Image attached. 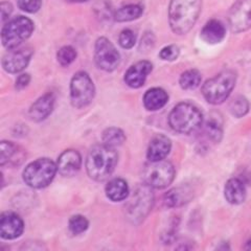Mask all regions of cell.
Returning <instances> with one entry per match:
<instances>
[{
    "instance_id": "obj_1",
    "label": "cell",
    "mask_w": 251,
    "mask_h": 251,
    "mask_svg": "<svg viewBox=\"0 0 251 251\" xmlns=\"http://www.w3.org/2000/svg\"><path fill=\"white\" fill-rule=\"evenodd\" d=\"M202 0H171L169 22L177 35H185L195 25L201 12Z\"/></svg>"
},
{
    "instance_id": "obj_2",
    "label": "cell",
    "mask_w": 251,
    "mask_h": 251,
    "mask_svg": "<svg viewBox=\"0 0 251 251\" xmlns=\"http://www.w3.org/2000/svg\"><path fill=\"white\" fill-rule=\"evenodd\" d=\"M119 161L115 148L105 144L94 146L86 159V170L91 179L104 181L111 176Z\"/></svg>"
},
{
    "instance_id": "obj_3",
    "label": "cell",
    "mask_w": 251,
    "mask_h": 251,
    "mask_svg": "<svg viewBox=\"0 0 251 251\" xmlns=\"http://www.w3.org/2000/svg\"><path fill=\"white\" fill-rule=\"evenodd\" d=\"M169 124L174 131L182 134H190L201 128L203 115L196 106L190 103H180L171 111Z\"/></svg>"
},
{
    "instance_id": "obj_4",
    "label": "cell",
    "mask_w": 251,
    "mask_h": 251,
    "mask_svg": "<svg viewBox=\"0 0 251 251\" xmlns=\"http://www.w3.org/2000/svg\"><path fill=\"white\" fill-rule=\"evenodd\" d=\"M237 82V75L232 70H223L216 76L209 78L202 87L203 97L209 104L219 105L230 96Z\"/></svg>"
},
{
    "instance_id": "obj_5",
    "label": "cell",
    "mask_w": 251,
    "mask_h": 251,
    "mask_svg": "<svg viewBox=\"0 0 251 251\" xmlns=\"http://www.w3.org/2000/svg\"><path fill=\"white\" fill-rule=\"evenodd\" d=\"M58 167L49 158H40L29 163L23 172V180L33 188H43L50 184L57 174Z\"/></svg>"
},
{
    "instance_id": "obj_6",
    "label": "cell",
    "mask_w": 251,
    "mask_h": 251,
    "mask_svg": "<svg viewBox=\"0 0 251 251\" xmlns=\"http://www.w3.org/2000/svg\"><path fill=\"white\" fill-rule=\"evenodd\" d=\"M34 31V23L27 17L18 16L2 27L1 41L6 50L17 49L30 37Z\"/></svg>"
},
{
    "instance_id": "obj_7",
    "label": "cell",
    "mask_w": 251,
    "mask_h": 251,
    "mask_svg": "<svg viewBox=\"0 0 251 251\" xmlns=\"http://www.w3.org/2000/svg\"><path fill=\"white\" fill-rule=\"evenodd\" d=\"M143 177L149 186L162 190L173 182L175 178V169L169 161H150L145 167Z\"/></svg>"
},
{
    "instance_id": "obj_8",
    "label": "cell",
    "mask_w": 251,
    "mask_h": 251,
    "mask_svg": "<svg viewBox=\"0 0 251 251\" xmlns=\"http://www.w3.org/2000/svg\"><path fill=\"white\" fill-rule=\"evenodd\" d=\"M96 93L94 84L87 73L80 72L74 75L70 83V100L75 108L81 109L88 106Z\"/></svg>"
},
{
    "instance_id": "obj_9",
    "label": "cell",
    "mask_w": 251,
    "mask_h": 251,
    "mask_svg": "<svg viewBox=\"0 0 251 251\" xmlns=\"http://www.w3.org/2000/svg\"><path fill=\"white\" fill-rule=\"evenodd\" d=\"M151 188L152 187L148 184L139 186L132 197L127 211L129 219H131L133 222H140L152 209L154 195Z\"/></svg>"
},
{
    "instance_id": "obj_10",
    "label": "cell",
    "mask_w": 251,
    "mask_h": 251,
    "mask_svg": "<svg viewBox=\"0 0 251 251\" xmlns=\"http://www.w3.org/2000/svg\"><path fill=\"white\" fill-rule=\"evenodd\" d=\"M94 60L99 68L105 72H113L120 65L121 54L107 38H99L94 46Z\"/></svg>"
},
{
    "instance_id": "obj_11",
    "label": "cell",
    "mask_w": 251,
    "mask_h": 251,
    "mask_svg": "<svg viewBox=\"0 0 251 251\" xmlns=\"http://www.w3.org/2000/svg\"><path fill=\"white\" fill-rule=\"evenodd\" d=\"M232 33H242L251 27V0H237L228 14Z\"/></svg>"
},
{
    "instance_id": "obj_12",
    "label": "cell",
    "mask_w": 251,
    "mask_h": 251,
    "mask_svg": "<svg viewBox=\"0 0 251 251\" xmlns=\"http://www.w3.org/2000/svg\"><path fill=\"white\" fill-rule=\"evenodd\" d=\"M33 56V50L23 47L20 50H11L2 59V67L6 73L18 74L25 70Z\"/></svg>"
},
{
    "instance_id": "obj_13",
    "label": "cell",
    "mask_w": 251,
    "mask_h": 251,
    "mask_svg": "<svg viewBox=\"0 0 251 251\" xmlns=\"http://www.w3.org/2000/svg\"><path fill=\"white\" fill-rule=\"evenodd\" d=\"M25 229L22 219L15 213H3L0 217V235L4 240L19 238Z\"/></svg>"
},
{
    "instance_id": "obj_14",
    "label": "cell",
    "mask_w": 251,
    "mask_h": 251,
    "mask_svg": "<svg viewBox=\"0 0 251 251\" xmlns=\"http://www.w3.org/2000/svg\"><path fill=\"white\" fill-rule=\"evenodd\" d=\"M153 65L149 61H140L132 65L125 74V82L131 88H140L152 72Z\"/></svg>"
},
{
    "instance_id": "obj_15",
    "label": "cell",
    "mask_w": 251,
    "mask_h": 251,
    "mask_svg": "<svg viewBox=\"0 0 251 251\" xmlns=\"http://www.w3.org/2000/svg\"><path fill=\"white\" fill-rule=\"evenodd\" d=\"M82 166V157L75 150H66L58 159V171L61 175L70 177L75 175Z\"/></svg>"
},
{
    "instance_id": "obj_16",
    "label": "cell",
    "mask_w": 251,
    "mask_h": 251,
    "mask_svg": "<svg viewBox=\"0 0 251 251\" xmlns=\"http://www.w3.org/2000/svg\"><path fill=\"white\" fill-rule=\"evenodd\" d=\"M172 149V143L169 137L164 135L155 136L148 148V159L149 161H160L169 155Z\"/></svg>"
},
{
    "instance_id": "obj_17",
    "label": "cell",
    "mask_w": 251,
    "mask_h": 251,
    "mask_svg": "<svg viewBox=\"0 0 251 251\" xmlns=\"http://www.w3.org/2000/svg\"><path fill=\"white\" fill-rule=\"evenodd\" d=\"M54 106V97L52 93H46L39 98L29 109V117L35 122H41L49 116Z\"/></svg>"
},
{
    "instance_id": "obj_18",
    "label": "cell",
    "mask_w": 251,
    "mask_h": 251,
    "mask_svg": "<svg viewBox=\"0 0 251 251\" xmlns=\"http://www.w3.org/2000/svg\"><path fill=\"white\" fill-rule=\"evenodd\" d=\"M226 35V29L222 22L213 19L208 21L201 30V38L209 44L221 42Z\"/></svg>"
},
{
    "instance_id": "obj_19",
    "label": "cell",
    "mask_w": 251,
    "mask_h": 251,
    "mask_svg": "<svg viewBox=\"0 0 251 251\" xmlns=\"http://www.w3.org/2000/svg\"><path fill=\"white\" fill-rule=\"evenodd\" d=\"M225 198L231 204H241L245 201L246 190L245 185L240 179L233 178L227 181L225 185Z\"/></svg>"
},
{
    "instance_id": "obj_20",
    "label": "cell",
    "mask_w": 251,
    "mask_h": 251,
    "mask_svg": "<svg viewBox=\"0 0 251 251\" xmlns=\"http://www.w3.org/2000/svg\"><path fill=\"white\" fill-rule=\"evenodd\" d=\"M168 100L169 96L163 89L152 88L146 92L144 97V105L150 111H156V110H159L166 106Z\"/></svg>"
},
{
    "instance_id": "obj_21",
    "label": "cell",
    "mask_w": 251,
    "mask_h": 251,
    "mask_svg": "<svg viewBox=\"0 0 251 251\" xmlns=\"http://www.w3.org/2000/svg\"><path fill=\"white\" fill-rule=\"evenodd\" d=\"M107 197L113 202L125 200L129 195V186L124 179L115 178L109 181L106 185Z\"/></svg>"
},
{
    "instance_id": "obj_22",
    "label": "cell",
    "mask_w": 251,
    "mask_h": 251,
    "mask_svg": "<svg viewBox=\"0 0 251 251\" xmlns=\"http://www.w3.org/2000/svg\"><path fill=\"white\" fill-rule=\"evenodd\" d=\"M16 157L23 160V154L19 150V148L11 141H1V144H0V164L2 167L5 164H14V166L19 164L17 159H15Z\"/></svg>"
},
{
    "instance_id": "obj_23",
    "label": "cell",
    "mask_w": 251,
    "mask_h": 251,
    "mask_svg": "<svg viewBox=\"0 0 251 251\" xmlns=\"http://www.w3.org/2000/svg\"><path fill=\"white\" fill-rule=\"evenodd\" d=\"M191 198L192 191L187 187H176L164 196V204L169 207H178L190 201Z\"/></svg>"
},
{
    "instance_id": "obj_24",
    "label": "cell",
    "mask_w": 251,
    "mask_h": 251,
    "mask_svg": "<svg viewBox=\"0 0 251 251\" xmlns=\"http://www.w3.org/2000/svg\"><path fill=\"white\" fill-rule=\"evenodd\" d=\"M202 132L201 136L204 140L209 143L218 144L222 138V125L216 119H209L205 124L201 126Z\"/></svg>"
},
{
    "instance_id": "obj_25",
    "label": "cell",
    "mask_w": 251,
    "mask_h": 251,
    "mask_svg": "<svg viewBox=\"0 0 251 251\" xmlns=\"http://www.w3.org/2000/svg\"><path fill=\"white\" fill-rule=\"evenodd\" d=\"M144 9L139 4H128L120 7L114 13V19L117 22H128L139 18L143 14Z\"/></svg>"
},
{
    "instance_id": "obj_26",
    "label": "cell",
    "mask_w": 251,
    "mask_h": 251,
    "mask_svg": "<svg viewBox=\"0 0 251 251\" xmlns=\"http://www.w3.org/2000/svg\"><path fill=\"white\" fill-rule=\"evenodd\" d=\"M125 140H126L125 133L123 132V130L119 128H115V127L108 128L103 133V144L109 147H112V148L120 147L125 143Z\"/></svg>"
},
{
    "instance_id": "obj_27",
    "label": "cell",
    "mask_w": 251,
    "mask_h": 251,
    "mask_svg": "<svg viewBox=\"0 0 251 251\" xmlns=\"http://www.w3.org/2000/svg\"><path fill=\"white\" fill-rule=\"evenodd\" d=\"M201 83V74L196 69H190L180 76L179 84L184 90H193Z\"/></svg>"
},
{
    "instance_id": "obj_28",
    "label": "cell",
    "mask_w": 251,
    "mask_h": 251,
    "mask_svg": "<svg viewBox=\"0 0 251 251\" xmlns=\"http://www.w3.org/2000/svg\"><path fill=\"white\" fill-rule=\"evenodd\" d=\"M229 108L232 115H234L235 117H242L247 114L249 110L248 100L243 97H238L231 101Z\"/></svg>"
},
{
    "instance_id": "obj_29",
    "label": "cell",
    "mask_w": 251,
    "mask_h": 251,
    "mask_svg": "<svg viewBox=\"0 0 251 251\" xmlns=\"http://www.w3.org/2000/svg\"><path fill=\"white\" fill-rule=\"evenodd\" d=\"M57 59L62 66H68L76 59V51L72 46H63L58 51Z\"/></svg>"
},
{
    "instance_id": "obj_30",
    "label": "cell",
    "mask_w": 251,
    "mask_h": 251,
    "mask_svg": "<svg viewBox=\"0 0 251 251\" xmlns=\"http://www.w3.org/2000/svg\"><path fill=\"white\" fill-rule=\"evenodd\" d=\"M89 223L87 219L81 215H76L70 218L69 220V230L74 234H80L87 230Z\"/></svg>"
},
{
    "instance_id": "obj_31",
    "label": "cell",
    "mask_w": 251,
    "mask_h": 251,
    "mask_svg": "<svg viewBox=\"0 0 251 251\" xmlns=\"http://www.w3.org/2000/svg\"><path fill=\"white\" fill-rule=\"evenodd\" d=\"M120 45L125 50H130L136 43V35L133 30L127 28L124 29L119 38Z\"/></svg>"
},
{
    "instance_id": "obj_32",
    "label": "cell",
    "mask_w": 251,
    "mask_h": 251,
    "mask_svg": "<svg viewBox=\"0 0 251 251\" xmlns=\"http://www.w3.org/2000/svg\"><path fill=\"white\" fill-rule=\"evenodd\" d=\"M18 5L22 11L33 14L40 10L42 0H18Z\"/></svg>"
},
{
    "instance_id": "obj_33",
    "label": "cell",
    "mask_w": 251,
    "mask_h": 251,
    "mask_svg": "<svg viewBox=\"0 0 251 251\" xmlns=\"http://www.w3.org/2000/svg\"><path fill=\"white\" fill-rule=\"evenodd\" d=\"M179 49L176 45H169L163 47L159 52V57L163 61H175L179 57Z\"/></svg>"
},
{
    "instance_id": "obj_34",
    "label": "cell",
    "mask_w": 251,
    "mask_h": 251,
    "mask_svg": "<svg viewBox=\"0 0 251 251\" xmlns=\"http://www.w3.org/2000/svg\"><path fill=\"white\" fill-rule=\"evenodd\" d=\"M29 82H30L29 75H27V74L20 75L17 77V80H16V89H17V90L25 89L26 86L29 84Z\"/></svg>"
},
{
    "instance_id": "obj_35",
    "label": "cell",
    "mask_w": 251,
    "mask_h": 251,
    "mask_svg": "<svg viewBox=\"0 0 251 251\" xmlns=\"http://www.w3.org/2000/svg\"><path fill=\"white\" fill-rule=\"evenodd\" d=\"M0 11H1V20L4 22L10 18L13 12V6L10 2H1V4H0Z\"/></svg>"
},
{
    "instance_id": "obj_36",
    "label": "cell",
    "mask_w": 251,
    "mask_h": 251,
    "mask_svg": "<svg viewBox=\"0 0 251 251\" xmlns=\"http://www.w3.org/2000/svg\"><path fill=\"white\" fill-rule=\"evenodd\" d=\"M245 249H247V250H251V239L247 241L246 245H245Z\"/></svg>"
}]
</instances>
